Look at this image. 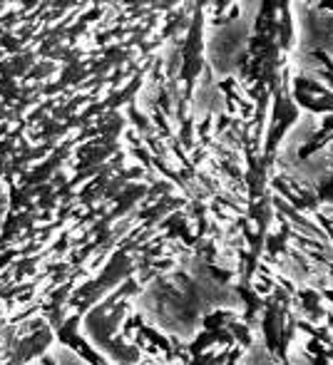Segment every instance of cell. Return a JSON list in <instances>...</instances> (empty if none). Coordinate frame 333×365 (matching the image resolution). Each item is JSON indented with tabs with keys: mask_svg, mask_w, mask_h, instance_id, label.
Instances as JSON below:
<instances>
[{
	"mask_svg": "<svg viewBox=\"0 0 333 365\" xmlns=\"http://www.w3.org/2000/svg\"><path fill=\"white\" fill-rule=\"evenodd\" d=\"M321 199L324 202H333V177H326L324 182H321Z\"/></svg>",
	"mask_w": 333,
	"mask_h": 365,
	"instance_id": "6da1fadb",
	"label": "cell"
}]
</instances>
